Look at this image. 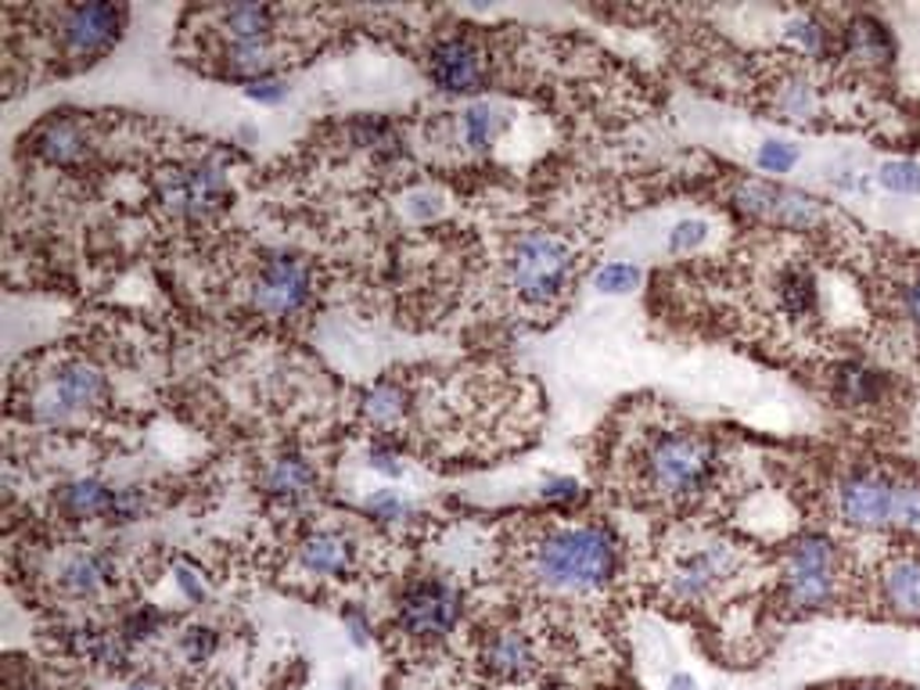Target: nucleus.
<instances>
[{
	"instance_id": "16",
	"label": "nucleus",
	"mask_w": 920,
	"mask_h": 690,
	"mask_svg": "<svg viewBox=\"0 0 920 690\" xmlns=\"http://www.w3.org/2000/svg\"><path fill=\"white\" fill-rule=\"evenodd\" d=\"M359 546L338 529H316L299 543V565L310 575H349L356 568Z\"/></svg>"
},
{
	"instance_id": "39",
	"label": "nucleus",
	"mask_w": 920,
	"mask_h": 690,
	"mask_svg": "<svg viewBox=\"0 0 920 690\" xmlns=\"http://www.w3.org/2000/svg\"><path fill=\"white\" fill-rule=\"evenodd\" d=\"M129 690H144V687H129Z\"/></svg>"
},
{
	"instance_id": "10",
	"label": "nucleus",
	"mask_w": 920,
	"mask_h": 690,
	"mask_svg": "<svg viewBox=\"0 0 920 690\" xmlns=\"http://www.w3.org/2000/svg\"><path fill=\"white\" fill-rule=\"evenodd\" d=\"M252 306L266 316H295L313 302L316 281L306 259L288 255V252H270L263 263L255 266L252 278Z\"/></svg>"
},
{
	"instance_id": "29",
	"label": "nucleus",
	"mask_w": 920,
	"mask_h": 690,
	"mask_svg": "<svg viewBox=\"0 0 920 690\" xmlns=\"http://www.w3.org/2000/svg\"><path fill=\"white\" fill-rule=\"evenodd\" d=\"M802 54H819L827 48V29L813 22V19H802V22H791L787 25V33H784Z\"/></svg>"
},
{
	"instance_id": "31",
	"label": "nucleus",
	"mask_w": 920,
	"mask_h": 690,
	"mask_svg": "<svg viewBox=\"0 0 920 690\" xmlns=\"http://www.w3.org/2000/svg\"><path fill=\"white\" fill-rule=\"evenodd\" d=\"M795 163H798V151L791 148V144L766 140V144L759 148V166L766 169V172H787Z\"/></svg>"
},
{
	"instance_id": "27",
	"label": "nucleus",
	"mask_w": 920,
	"mask_h": 690,
	"mask_svg": "<svg viewBox=\"0 0 920 690\" xmlns=\"http://www.w3.org/2000/svg\"><path fill=\"white\" fill-rule=\"evenodd\" d=\"M367 514L378 518V522L399 525V522H407V518H410V503L402 500L399 493H393V489H381V493H374L367 500Z\"/></svg>"
},
{
	"instance_id": "19",
	"label": "nucleus",
	"mask_w": 920,
	"mask_h": 690,
	"mask_svg": "<svg viewBox=\"0 0 920 690\" xmlns=\"http://www.w3.org/2000/svg\"><path fill=\"white\" fill-rule=\"evenodd\" d=\"M119 493L123 489H112L97 479H80L58 489V511L72 522H83V518H115V508H119Z\"/></svg>"
},
{
	"instance_id": "17",
	"label": "nucleus",
	"mask_w": 920,
	"mask_h": 690,
	"mask_svg": "<svg viewBox=\"0 0 920 690\" xmlns=\"http://www.w3.org/2000/svg\"><path fill=\"white\" fill-rule=\"evenodd\" d=\"M885 604L902 618H920V551H896L881 568Z\"/></svg>"
},
{
	"instance_id": "3",
	"label": "nucleus",
	"mask_w": 920,
	"mask_h": 690,
	"mask_svg": "<svg viewBox=\"0 0 920 690\" xmlns=\"http://www.w3.org/2000/svg\"><path fill=\"white\" fill-rule=\"evenodd\" d=\"M201 19L212 25V43L223 76L244 80V86L255 80L273 76L281 65H288V48L281 40V8L263 4H234V8H212L201 11Z\"/></svg>"
},
{
	"instance_id": "36",
	"label": "nucleus",
	"mask_w": 920,
	"mask_h": 690,
	"mask_svg": "<svg viewBox=\"0 0 920 690\" xmlns=\"http://www.w3.org/2000/svg\"><path fill=\"white\" fill-rule=\"evenodd\" d=\"M177 586H180L184 594L191 597V600H201V597H206V586H201V583L195 579V572H191V568H177Z\"/></svg>"
},
{
	"instance_id": "28",
	"label": "nucleus",
	"mask_w": 920,
	"mask_h": 690,
	"mask_svg": "<svg viewBox=\"0 0 920 690\" xmlns=\"http://www.w3.org/2000/svg\"><path fill=\"white\" fill-rule=\"evenodd\" d=\"M637 281H640V270L629 263H608L604 270H597V288L608 295H626L637 288Z\"/></svg>"
},
{
	"instance_id": "13",
	"label": "nucleus",
	"mask_w": 920,
	"mask_h": 690,
	"mask_svg": "<svg viewBox=\"0 0 920 690\" xmlns=\"http://www.w3.org/2000/svg\"><path fill=\"white\" fill-rule=\"evenodd\" d=\"M460 618V594L442 579L414 583L399 600V629L410 640H442Z\"/></svg>"
},
{
	"instance_id": "20",
	"label": "nucleus",
	"mask_w": 920,
	"mask_h": 690,
	"mask_svg": "<svg viewBox=\"0 0 920 690\" xmlns=\"http://www.w3.org/2000/svg\"><path fill=\"white\" fill-rule=\"evenodd\" d=\"M108 579H112V565L94 551L72 554L65 565L58 568V586H62L69 597H94Z\"/></svg>"
},
{
	"instance_id": "8",
	"label": "nucleus",
	"mask_w": 920,
	"mask_h": 690,
	"mask_svg": "<svg viewBox=\"0 0 920 690\" xmlns=\"http://www.w3.org/2000/svg\"><path fill=\"white\" fill-rule=\"evenodd\" d=\"M741 572V551L726 540H694L676 546L666 568V589L680 604H698Z\"/></svg>"
},
{
	"instance_id": "18",
	"label": "nucleus",
	"mask_w": 920,
	"mask_h": 690,
	"mask_svg": "<svg viewBox=\"0 0 920 690\" xmlns=\"http://www.w3.org/2000/svg\"><path fill=\"white\" fill-rule=\"evenodd\" d=\"M33 151L51 166H69L86 151V126L72 112H54L33 134Z\"/></svg>"
},
{
	"instance_id": "12",
	"label": "nucleus",
	"mask_w": 920,
	"mask_h": 690,
	"mask_svg": "<svg viewBox=\"0 0 920 690\" xmlns=\"http://www.w3.org/2000/svg\"><path fill=\"white\" fill-rule=\"evenodd\" d=\"M479 661L496 683L522 687L532 683L543 672V647L536 629L522 623H503L482 632L479 640Z\"/></svg>"
},
{
	"instance_id": "1",
	"label": "nucleus",
	"mask_w": 920,
	"mask_h": 690,
	"mask_svg": "<svg viewBox=\"0 0 920 690\" xmlns=\"http://www.w3.org/2000/svg\"><path fill=\"white\" fill-rule=\"evenodd\" d=\"M518 568L543 594L594 597L618 575V543L597 522H536L518 546Z\"/></svg>"
},
{
	"instance_id": "32",
	"label": "nucleus",
	"mask_w": 920,
	"mask_h": 690,
	"mask_svg": "<svg viewBox=\"0 0 920 690\" xmlns=\"http://www.w3.org/2000/svg\"><path fill=\"white\" fill-rule=\"evenodd\" d=\"M244 94H249L252 101H259V105H278V101H284L288 86L278 76H266V80H255V83L244 86Z\"/></svg>"
},
{
	"instance_id": "23",
	"label": "nucleus",
	"mask_w": 920,
	"mask_h": 690,
	"mask_svg": "<svg viewBox=\"0 0 920 690\" xmlns=\"http://www.w3.org/2000/svg\"><path fill=\"white\" fill-rule=\"evenodd\" d=\"M776 302L787 316H813L816 313V281L805 266H784L776 278Z\"/></svg>"
},
{
	"instance_id": "4",
	"label": "nucleus",
	"mask_w": 920,
	"mask_h": 690,
	"mask_svg": "<svg viewBox=\"0 0 920 690\" xmlns=\"http://www.w3.org/2000/svg\"><path fill=\"white\" fill-rule=\"evenodd\" d=\"M834 511L853 529L920 536V479L891 468H856L834 485Z\"/></svg>"
},
{
	"instance_id": "33",
	"label": "nucleus",
	"mask_w": 920,
	"mask_h": 690,
	"mask_svg": "<svg viewBox=\"0 0 920 690\" xmlns=\"http://www.w3.org/2000/svg\"><path fill=\"white\" fill-rule=\"evenodd\" d=\"M583 496V489L575 485V479H546L543 482V500L546 503H575Z\"/></svg>"
},
{
	"instance_id": "24",
	"label": "nucleus",
	"mask_w": 920,
	"mask_h": 690,
	"mask_svg": "<svg viewBox=\"0 0 920 690\" xmlns=\"http://www.w3.org/2000/svg\"><path fill=\"white\" fill-rule=\"evenodd\" d=\"M503 112L496 108H489V105H471L464 112V119H460V129H464V140L471 144V148H489L496 137H500V129H503Z\"/></svg>"
},
{
	"instance_id": "11",
	"label": "nucleus",
	"mask_w": 920,
	"mask_h": 690,
	"mask_svg": "<svg viewBox=\"0 0 920 690\" xmlns=\"http://www.w3.org/2000/svg\"><path fill=\"white\" fill-rule=\"evenodd\" d=\"M155 198L163 201L166 212L177 220H209L212 212L223 209L227 180L223 172L209 163H184L166 172H158Z\"/></svg>"
},
{
	"instance_id": "38",
	"label": "nucleus",
	"mask_w": 920,
	"mask_h": 690,
	"mask_svg": "<svg viewBox=\"0 0 920 690\" xmlns=\"http://www.w3.org/2000/svg\"><path fill=\"white\" fill-rule=\"evenodd\" d=\"M666 690H698V683L690 680L687 672H680V676H672V680H669V687H666Z\"/></svg>"
},
{
	"instance_id": "35",
	"label": "nucleus",
	"mask_w": 920,
	"mask_h": 690,
	"mask_svg": "<svg viewBox=\"0 0 920 690\" xmlns=\"http://www.w3.org/2000/svg\"><path fill=\"white\" fill-rule=\"evenodd\" d=\"M187 647H191V658L201 661V658H206V655L212 651V647H216V640H212L209 629H191V637H187Z\"/></svg>"
},
{
	"instance_id": "7",
	"label": "nucleus",
	"mask_w": 920,
	"mask_h": 690,
	"mask_svg": "<svg viewBox=\"0 0 920 690\" xmlns=\"http://www.w3.org/2000/svg\"><path fill=\"white\" fill-rule=\"evenodd\" d=\"M841 551L827 536H802L784 554V600L795 611H819L841 589Z\"/></svg>"
},
{
	"instance_id": "6",
	"label": "nucleus",
	"mask_w": 920,
	"mask_h": 690,
	"mask_svg": "<svg viewBox=\"0 0 920 690\" xmlns=\"http://www.w3.org/2000/svg\"><path fill=\"white\" fill-rule=\"evenodd\" d=\"M48 29V62L58 72H80L101 62L123 40L126 8L65 4L36 11Z\"/></svg>"
},
{
	"instance_id": "34",
	"label": "nucleus",
	"mask_w": 920,
	"mask_h": 690,
	"mask_svg": "<svg viewBox=\"0 0 920 690\" xmlns=\"http://www.w3.org/2000/svg\"><path fill=\"white\" fill-rule=\"evenodd\" d=\"M899 299H902V313L910 316L913 327L920 331V270L913 273V278L902 281V295Z\"/></svg>"
},
{
	"instance_id": "25",
	"label": "nucleus",
	"mask_w": 920,
	"mask_h": 690,
	"mask_svg": "<svg viewBox=\"0 0 920 690\" xmlns=\"http://www.w3.org/2000/svg\"><path fill=\"white\" fill-rule=\"evenodd\" d=\"M881 378H877L874 370L867 367H848L841 370V396L848 402H874V399H881Z\"/></svg>"
},
{
	"instance_id": "37",
	"label": "nucleus",
	"mask_w": 920,
	"mask_h": 690,
	"mask_svg": "<svg viewBox=\"0 0 920 690\" xmlns=\"http://www.w3.org/2000/svg\"><path fill=\"white\" fill-rule=\"evenodd\" d=\"M370 464L378 468L381 474H393V479H396V474H402V464L396 460V453H388V450H374L370 453Z\"/></svg>"
},
{
	"instance_id": "26",
	"label": "nucleus",
	"mask_w": 920,
	"mask_h": 690,
	"mask_svg": "<svg viewBox=\"0 0 920 690\" xmlns=\"http://www.w3.org/2000/svg\"><path fill=\"white\" fill-rule=\"evenodd\" d=\"M877 180L896 195H920V163H906V158L885 163L881 172H877Z\"/></svg>"
},
{
	"instance_id": "21",
	"label": "nucleus",
	"mask_w": 920,
	"mask_h": 690,
	"mask_svg": "<svg viewBox=\"0 0 920 690\" xmlns=\"http://www.w3.org/2000/svg\"><path fill=\"white\" fill-rule=\"evenodd\" d=\"M316 482V471L306 464V457L299 453H284L270 464L266 471V493L278 500H299L306 496Z\"/></svg>"
},
{
	"instance_id": "14",
	"label": "nucleus",
	"mask_w": 920,
	"mask_h": 690,
	"mask_svg": "<svg viewBox=\"0 0 920 690\" xmlns=\"http://www.w3.org/2000/svg\"><path fill=\"white\" fill-rule=\"evenodd\" d=\"M431 83L446 94H479L489 83L485 51L468 33H446L431 43L425 58Z\"/></svg>"
},
{
	"instance_id": "22",
	"label": "nucleus",
	"mask_w": 920,
	"mask_h": 690,
	"mask_svg": "<svg viewBox=\"0 0 920 690\" xmlns=\"http://www.w3.org/2000/svg\"><path fill=\"white\" fill-rule=\"evenodd\" d=\"M845 51H848V58H856V62L885 65L891 58V36H888V29L881 22L856 19L853 25L845 29Z\"/></svg>"
},
{
	"instance_id": "30",
	"label": "nucleus",
	"mask_w": 920,
	"mask_h": 690,
	"mask_svg": "<svg viewBox=\"0 0 920 690\" xmlns=\"http://www.w3.org/2000/svg\"><path fill=\"white\" fill-rule=\"evenodd\" d=\"M704 238H709V223L704 220H683V223L672 227L669 252H690V249H698Z\"/></svg>"
},
{
	"instance_id": "2",
	"label": "nucleus",
	"mask_w": 920,
	"mask_h": 690,
	"mask_svg": "<svg viewBox=\"0 0 920 690\" xmlns=\"http://www.w3.org/2000/svg\"><path fill=\"white\" fill-rule=\"evenodd\" d=\"M719 474L715 442L694 428L651 431L632 453V485L644 500L680 508L704 496Z\"/></svg>"
},
{
	"instance_id": "9",
	"label": "nucleus",
	"mask_w": 920,
	"mask_h": 690,
	"mask_svg": "<svg viewBox=\"0 0 920 690\" xmlns=\"http://www.w3.org/2000/svg\"><path fill=\"white\" fill-rule=\"evenodd\" d=\"M105 402H108L105 374L83 356H62L40 378L33 410L40 417H48V421H65V417L91 414L97 407H105Z\"/></svg>"
},
{
	"instance_id": "15",
	"label": "nucleus",
	"mask_w": 920,
	"mask_h": 690,
	"mask_svg": "<svg viewBox=\"0 0 920 690\" xmlns=\"http://www.w3.org/2000/svg\"><path fill=\"white\" fill-rule=\"evenodd\" d=\"M741 206L748 212L762 216V220H770L776 227H787V230H805V227H816L819 220H824L816 198L787 191V187H776V184H762V180L744 184Z\"/></svg>"
},
{
	"instance_id": "5",
	"label": "nucleus",
	"mask_w": 920,
	"mask_h": 690,
	"mask_svg": "<svg viewBox=\"0 0 920 690\" xmlns=\"http://www.w3.org/2000/svg\"><path fill=\"white\" fill-rule=\"evenodd\" d=\"M579 278V255L557 230H525L508 252V288L529 310H554Z\"/></svg>"
}]
</instances>
